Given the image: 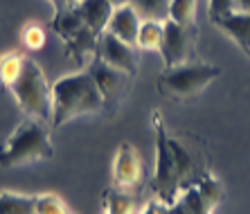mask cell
Masks as SVG:
<instances>
[{"label": "cell", "mask_w": 250, "mask_h": 214, "mask_svg": "<svg viewBox=\"0 0 250 214\" xmlns=\"http://www.w3.org/2000/svg\"><path fill=\"white\" fill-rule=\"evenodd\" d=\"M95 113H104V99L88 70L70 72L52 84V128Z\"/></svg>", "instance_id": "6da1fadb"}, {"label": "cell", "mask_w": 250, "mask_h": 214, "mask_svg": "<svg viewBox=\"0 0 250 214\" xmlns=\"http://www.w3.org/2000/svg\"><path fill=\"white\" fill-rule=\"evenodd\" d=\"M169 149H171V158H174L176 171H178L181 190L196 185L201 176L208 174V165H205L208 153H205L203 145L198 142V138L187 133L169 135Z\"/></svg>", "instance_id": "5b68a950"}, {"label": "cell", "mask_w": 250, "mask_h": 214, "mask_svg": "<svg viewBox=\"0 0 250 214\" xmlns=\"http://www.w3.org/2000/svg\"><path fill=\"white\" fill-rule=\"evenodd\" d=\"M169 2L171 0H131L133 9L142 21H169Z\"/></svg>", "instance_id": "e0dca14e"}, {"label": "cell", "mask_w": 250, "mask_h": 214, "mask_svg": "<svg viewBox=\"0 0 250 214\" xmlns=\"http://www.w3.org/2000/svg\"><path fill=\"white\" fill-rule=\"evenodd\" d=\"M135 212V203L133 196H128L124 190H111L104 192V214H133Z\"/></svg>", "instance_id": "ac0fdd59"}, {"label": "cell", "mask_w": 250, "mask_h": 214, "mask_svg": "<svg viewBox=\"0 0 250 214\" xmlns=\"http://www.w3.org/2000/svg\"><path fill=\"white\" fill-rule=\"evenodd\" d=\"M221 68L203 61H189V64L176 65V68L163 70L158 77V90L165 97L171 99H192L201 95L214 79H219Z\"/></svg>", "instance_id": "277c9868"}, {"label": "cell", "mask_w": 250, "mask_h": 214, "mask_svg": "<svg viewBox=\"0 0 250 214\" xmlns=\"http://www.w3.org/2000/svg\"><path fill=\"white\" fill-rule=\"evenodd\" d=\"M153 133H156V171H153V187L158 192V198L165 203L176 201L181 183H178V171H176L171 149H169V133L163 124L160 113H153Z\"/></svg>", "instance_id": "8992f818"}, {"label": "cell", "mask_w": 250, "mask_h": 214, "mask_svg": "<svg viewBox=\"0 0 250 214\" xmlns=\"http://www.w3.org/2000/svg\"><path fill=\"white\" fill-rule=\"evenodd\" d=\"M239 12H250V0H234Z\"/></svg>", "instance_id": "83f0119b"}, {"label": "cell", "mask_w": 250, "mask_h": 214, "mask_svg": "<svg viewBox=\"0 0 250 214\" xmlns=\"http://www.w3.org/2000/svg\"><path fill=\"white\" fill-rule=\"evenodd\" d=\"M54 7V12H61V9H68V7H72L77 2V0H50Z\"/></svg>", "instance_id": "4316f807"}, {"label": "cell", "mask_w": 250, "mask_h": 214, "mask_svg": "<svg viewBox=\"0 0 250 214\" xmlns=\"http://www.w3.org/2000/svg\"><path fill=\"white\" fill-rule=\"evenodd\" d=\"M234 9V0H209L208 2V16L209 21H214L219 16H226Z\"/></svg>", "instance_id": "d4e9b609"}, {"label": "cell", "mask_w": 250, "mask_h": 214, "mask_svg": "<svg viewBox=\"0 0 250 214\" xmlns=\"http://www.w3.org/2000/svg\"><path fill=\"white\" fill-rule=\"evenodd\" d=\"M9 90L16 99L18 108L25 113V117H36L47 124L52 122V86L47 84L41 65L34 59L25 57L23 72Z\"/></svg>", "instance_id": "3957f363"}, {"label": "cell", "mask_w": 250, "mask_h": 214, "mask_svg": "<svg viewBox=\"0 0 250 214\" xmlns=\"http://www.w3.org/2000/svg\"><path fill=\"white\" fill-rule=\"evenodd\" d=\"M23 64H25L23 54H16V52L2 54L0 57V84L5 88H12L14 81L23 72Z\"/></svg>", "instance_id": "ffe728a7"}, {"label": "cell", "mask_w": 250, "mask_h": 214, "mask_svg": "<svg viewBox=\"0 0 250 214\" xmlns=\"http://www.w3.org/2000/svg\"><path fill=\"white\" fill-rule=\"evenodd\" d=\"M21 39H23V45L27 47L29 52H36V50H41L45 45V29L36 23H27L23 27Z\"/></svg>", "instance_id": "cb8c5ba5"}, {"label": "cell", "mask_w": 250, "mask_h": 214, "mask_svg": "<svg viewBox=\"0 0 250 214\" xmlns=\"http://www.w3.org/2000/svg\"><path fill=\"white\" fill-rule=\"evenodd\" d=\"M176 203L181 205L185 214H212V210H214L203 196H201V192L196 190V185H189V187L178 192Z\"/></svg>", "instance_id": "2e32d148"}, {"label": "cell", "mask_w": 250, "mask_h": 214, "mask_svg": "<svg viewBox=\"0 0 250 214\" xmlns=\"http://www.w3.org/2000/svg\"><path fill=\"white\" fill-rule=\"evenodd\" d=\"M248 57H250V52H248Z\"/></svg>", "instance_id": "f546056e"}, {"label": "cell", "mask_w": 250, "mask_h": 214, "mask_svg": "<svg viewBox=\"0 0 250 214\" xmlns=\"http://www.w3.org/2000/svg\"><path fill=\"white\" fill-rule=\"evenodd\" d=\"M163 25L160 21H142L138 29V41L135 47L140 50H160V41H163Z\"/></svg>", "instance_id": "d6986e66"}, {"label": "cell", "mask_w": 250, "mask_h": 214, "mask_svg": "<svg viewBox=\"0 0 250 214\" xmlns=\"http://www.w3.org/2000/svg\"><path fill=\"white\" fill-rule=\"evenodd\" d=\"M97 59H102L104 64L113 65L117 70H124L128 75H138L140 61L135 45H128L124 41H120L117 36H113L111 32H102L97 39Z\"/></svg>", "instance_id": "9c48e42d"}, {"label": "cell", "mask_w": 250, "mask_h": 214, "mask_svg": "<svg viewBox=\"0 0 250 214\" xmlns=\"http://www.w3.org/2000/svg\"><path fill=\"white\" fill-rule=\"evenodd\" d=\"M52 156L54 145L50 140V124L36 117H23L0 147V167H25L50 160Z\"/></svg>", "instance_id": "7a4b0ae2"}, {"label": "cell", "mask_w": 250, "mask_h": 214, "mask_svg": "<svg viewBox=\"0 0 250 214\" xmlns=\"http://www.w3.org/2000/svg\"><path fill=\"white\" fill-rule=\"evenodd\" d=\"M88 72L93 75L99 93H102V99H104V115L113 117L117 113V108L122 106V102L126 99L135 77L124 72V70H117V68H113V65L104 64V61L97 57L90 61Z\"/></svg>", "instance_id": "52a82bcc"}, {"label": "cell", "mask_w": 250, "mask_h": 214, "mask_svg": "<svg viewBox=\"0 0 250 214\" xmlns=\"http://www.w3.org/2000/svg\"><path fill=\"white\" fill-rule=\"evenodd\" d=\"M108 2H111L113 7H122V5H128L131 0H108Z\"/></svg>", "instance_id": "f1b7e54d"}, {"label": "cell", "mask_w": 250, "mask_h": 214, "mask_svg": "<svg viewBox=\"0 0 250 214\" xmlns=\"http://www.w3.org/2000/svg\"><path fill=\"white\" fill-rule=\"evenodd\" d=\"M36 196L18 192H0V214H36Z\"/></svg>", "instance_id": "9a60e30c"}, {"label": "cell", "mask_w": 250, "mask_h": 214, "mask_svg": "<svg viewBox=\"0 0 250 214\" xmlns=\"http://www.w3.org/2000/svg\"><path fill=\"white\" fill-rule=\"evenodd\" d=\"M36 214H70L65 203L57 194H39L34 201Z\"/></svg>", "instance_id": "603a6c76"}, {"label": "cell", "mask_w": 250, "mask_h": 214, "mask_svg": "<svg viewBox=\"0 0 250 214\" xmlns=\"http://www.w3.org/2000/svg\"><path fill=\"white\" fill-rule=\"evenodd\" d=\"M140 23H142V18L138 16L133 5L128 2V5H122V7H115V9H113V16H111V21H108L106 32H111L113 36H117V39L128 43V45H135Z\"/></svg>", "instance_id": "8fae6325"}, {"label": "cell", "mask_w": 250, "mask_h": 214, "mask_svg": "<svg viewBox=\"0 0 250 214\" xmlns=\"http://www.w3.org/2000/svg\"><path fill=\"white\" fill-rule=\"evenodd\" d=\"M196 18V0H171L169 2V21L183 27H194Z\"/></svg>", "instance_id": "44dd1931"}, {"label": "cell", "mask_w": 250, "mask_h": 214, "mask_svg": "<svg viewBox=\"0 0 250 214\" xmlns=\"http://www.w3.org/2000/svg\"><path fill=\"white\" fill-rule=\"evenodd\" d=\"M72 7H75V12L82 16L83 23L93 29L97 36L102 34V32H106L108 21H111V16H113V9H115L108 0H77Z\"/></svg>", "instance_id": "4fadbf2b"}, {"label": "cell", "mask_w": 250, "mask_h": 214, "mask_svg": "<svg viewBox=\"0 0 250 214\" xmlns=\"http://www.w3.org/2000/svg\"><path fill=\"white\" fill-rule=\"evenodd\" d=\"M196 190L201 192V196H203L212 208H216V205L223 201V196H226V190H223L221 180L216 178V176H212V174L201 176V180L196 183Z\"/></svg>", "instance_id": "7402d4cb"}, {"label": "cell", "mask_w": 250, "mask_h": 214, "mask_svg": "<svg viewBox=\"0 0 250 214\" xmlns=\"http://www.w3.org/2000/svg\"><path fill=\"white\" fill-rule=\"evenodd\" d=\"M212 25L219 27L221 32H226L244 52H250V12L232 9V12L226 14V16L214 18Z\"/></svg>", "instance_id": "7c38bea8"}, {"label": "cell", "mask_w": 250, "mask_h": 214, "mask_svg": "<svg viewBox=\"0 0 250 214\" xmlns=\"http://www.w3.org/2000/svg\"><path fill=\"white\" fill-rule=\"evenodd\" d=\"M140 178H142L140 153L135 151L133 145L122 142L115 151V158H113V187L126 192L138 185Z\"/></svg>", "instance_id": "30bf717a"}, {"label": "cell", "mask_w": 250, "mask_h": 214, "mask_svg": "<svg viewBox=\"0 0 250 214\" xmlns=\"http://www.w3.org/2000/svg\"><path fill=\"white\" fill-rule=\"evenodd\" d=\"M50 27L54 29V34L61 36V41H70L75 34H79L83 27H88L82 21V16L75 12V7H68V9H61V12H54V18Z\"/></svg>", "instance_id": "5bb4252c"}, {"label": "cell", "mask_w": 250, "mask_h": 214, "mask_svg": "<svg viewBox=\"0 0 250 214\" xmlns=\"http://www.w3.org/2000/svg\"><path fill=\"white\" fill-rule=\"evenodd\" d=\"M142 214H169V203L160 201V198H151L146 203V208L142 210Z\"/></svg>", "instance_id": "484cf974"}, {"label": "cell", "mask_w": 250, "mask_h": 214, "mask_svg": "<svg viewBox=\"0 0 250 214\" xmlns=\"http://www.w3.org/2000/svg\"><path fill=\"white\" fill-rule=\"evenodd\" d=\"M196 45V27H183L174 21H165L163 25V41H160V57H163L165 70L176 65L189 64Z\"/></svg>", "instance_id": "ba28073f"}]
</instances>
